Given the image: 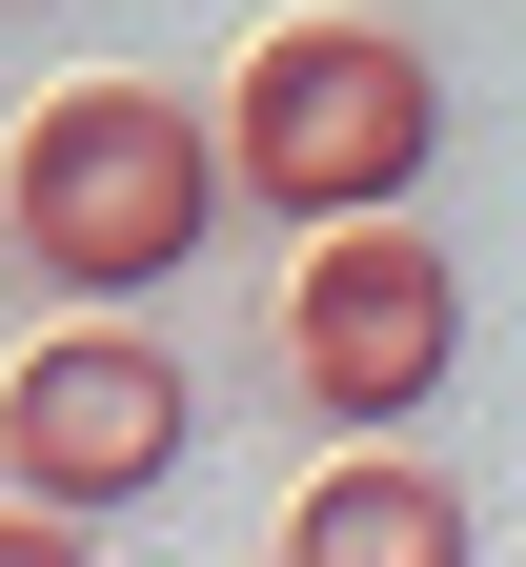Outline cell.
I'll return each mask as SVG.
<instances>
[{
	"mask_svg": "<svg viewBox=\"0 0 526 567\" xmlns=\"http://www.w3.org/2000/svg\"><path fill=\"white\" fill-rule=\"evenodd\" d=\"M283 567H466V486L425 446H344L305 507H283Z\"/></svg>",
	"mask_w": 526,
	"mask_h": 567,
	"instance_id": "cell-5",
	"label": "cell"
},
{
	"mask_svg": "<svg viewBox=\"0 0 526 567\" xmlns=\"http://www.w3.org/2000/svg\"><path fill=\"white\" fill-rule=\"evenodd\" d=\"M223 122V203H283V224H405L425 163H445V61L385 21H264L244 82L203 102Z\"/></svg>",
	"mask_w": 526,
	"mask_h": 567,
	"instance_id": "cell-2",
	"label": "cell"
},
{
	"mask_svg": "<svg viewBox=\"0 0 526 567\" xmlns=\"http://www.w3.org/2000/svg\"><path fill=\"white\" fill-rule=\"evenodd\" d=\"M0 365H21V344H0Z\"/></svg>",
	"mask_w": 526,
	"mask_h": 567,
	"instance_id": "cell-7",
	"label": "cell"
},
{
	"mask_svg": "<svg viewBox=\"0 0 526 567\" xmlns=\"http://www.w3.org/2000/svg\"><path fill=\"white\" fill-rule=\"evenodd\" d=\"M0 567H102L82 527H41V507H0Z\"/></svg>",
	"mask_w": 526,
	"mask_h": 567,
	"instance_id": "cell-6",
	"label": "cell"
},
{
	"mask_svg": "<svg viewBox=\"0 0 526 567\" xmlns=\"http://www.w3.org/2000/svg\"><path fill=\"white\" fill-rule=\"evenodd\" d=\"M445 365H466V264H445V224H324L283 264V385L344 446H405L445 405Z\"/></svg>",
	"mask_w": 526,
	"mask_h": 567,
	"instance_id": "cell-3",
	"label": "cell"
},
{
	"mask_svg": "<svg viewBox=\"0 0 526 567\" xmlns=\"http://www.w3.org/2000/svg\"><path fill=\"white\" fill-rule=\"evenodd\" d=\"M0 224L82 324H122L223 244V122L183 82H61L41 122H0Z\"/></svg>",
	"mask_w": 526,
	"mask_h": 567,
	"instance_id": "cell-1",
	"label": "cell"
},
{
	"mask_svg": "<svg viewBox=\"0 0 526 567\" xmlns=\"http://www.w3.org/2000/svg\"><path fill=\"white\" fill-rule=\"evenodd\" d=\"M183 446H203V385L142 324H61L0 365V507H41V527H102L142 486H183Z\"/></svg>",
	"mask_w": 526,
	"mask_h": 567,
	"instance_id": "cell-4",
	"label": "cell"
}]
</instances>
